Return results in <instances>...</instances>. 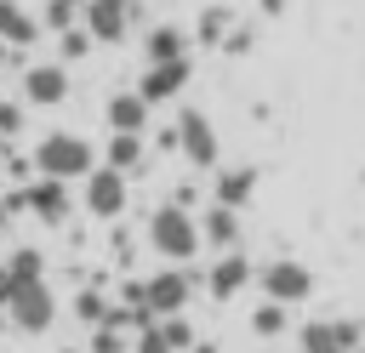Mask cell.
<instances>
[{"instance_id": "1", "label": "cell", "mask_w": 365, "mask_h": 353, "mask_svg": "<svg viewBox=\"0 0 365 353\" xmlns=\"http://www.w3.org/2000/svg\"><path fill=\"white\" fill-rule=\"evenodd\" d=\"M34 171L74 182V176H91V171H97V154H91V142L74 137V131H46V137L34 142Z\"/></svg>"}, {"instance_id": "2", "label": "cell", "mask_w": 365, "mask_h": 353, "mask_svg": "<svg viewBox=\"0 0 365 353\" xmlns=\"http://www.w3.org/2000/svg\"><path fill=\"white\" fill-rule=\"evenodd\" d=\"M148 245H154L165 262H188V256L205 245V233H200V222L188 216V205L171 199V205H160V211L148 216Z\"/></svg>"}, {"instance_id": "3", "label": "cell", "mask_w": 365, "mask_h": 353, "mask_svg": "<svg viewBox=\"0 0 365 353\" xmlns=\"http://www.w3.org/2000/svg\"><path fill=\"white\" fill-rule=\"evenodd\" d=\"M11 325L17 330H29V336H40V330H51V319H57V302H51V285L46 279H23L17 290H11Z\"/></svg>"}, {"instance_id": "4", "label": "cell", "mask_w": 365, "mask_h": 353, "mask_svg": "<svg viewBox=\"0 0 365 353\" xmlns=\"http://www.w3.org/2000/svg\"><path fill=\"white\" fill-rule=\"evenodd\" d=\"M86 211H91L97 222H114V216L125 211V171L97 165V171L86 176Z\"/></svg>"}, {"instance_id": "5", "label": "cell", "mask_w": 365, "mask_h": 353, "mask_svg": "<svg viewBox=\"0 0 365 353\" xmlns=\"http://www.w3.org/2000/svg\"><path fill=\"white\" fill-rule=\"evenodd\" d=\"M314 290V273L302 268V262H291V256H274L268 268H262V296H274V302H302Z\"/></svg>"}, {"instance_id": "6", "label": "cell", "mask_w": 365, "mask_h": 353, "mask_svg": "<svg viewBox=\"0 0 365 353\" xmlns=\"http://www.w3.org/2000/svg\"><path fill=\"white\" fill-rule=\"evenodd\" d=\"M68 97V63H29L23 68V102L57 108Z\"/></svg>"}, {"instance_id": "7", "label": "cell", "mask_w": 365, "mask_h": 353, "mask_svg": "<svg viewBox=\"0 0 365 353\" xmlns=\"http://www.w3.org/2000/svg\"><path fill=\"white\" fill-rule=\"evenodd\" d=\"M177 148H182V159H194V165H217V131H211V120H205L200 108H182V114H177Z\"/></svg>"}, {"instance_id": "8", "label": "cell", "mask_w": 365, "mask_h": 353, "mask_svg": "<svg viewBox=\"0 0 365 353\" xmlns=\"http://www.w3.org/2000/svg\"><path fill=\"white\" fill-rule=\"evenodd\" d=\"M188 57H171V63H148L143 68V80H137V91L148 97V102H177L182 97V85H188Z\"/></svg>"}, {"instance_id": "9", "label": "cell", "mask_w": 365, "mask_h": 353, "mask_svg": "<svg viewBox=\"0 0 365 353\" xmlns=\"http://www.w3.org/2000/svg\"><path fill=\"white\" fill-rule=\"evenodd\" d=\"M188 296H194V273H188V268H165V273H154V279H148V307H154L160 319L182 313V307H188Z\"/></svg>"}, {"instance_id": "10", "label": "cell", "mask_w": 365, "mask_h": 353, "mask_svg": "<svg viewBox=\"0 0 365 353\" xmlns=\"http://www.w3.org/2000/svg\"><path fill=\"white\" fill-rule=\"evenodd\" d=\"M80 23L91 28V40L114 46V40H125V23H131V0H91V6H80Z\"/></svg>"}, {"instance_id": "11", "label": "cell", "mask_w": 365, "mask_h": 353, "mask_svg": "<svg viewBox=\"0 0 365 353\" xmlns=\"http://www.w3.org/2000/svg\"><path fill=\"white\" fill-rule=\"evenodd\" d=\"M29 211H34L46 228H63V222H68V182H63V176L29 182Z\"/></svg>"}, {"instance_id": "12", "label": "cell", "mask_w": 365, "mask_h": 353, "mask_svg": "<svg viewBox=\"0 0 365 353\" xmlns=\"http://www.w3.org/2000/svg\"><path fill=\"white\" fill-rule=\"evenodd\" d=\"M205 285H211V296H217V302L240 296V290L251 285V262H245V251H222V256H217V268L205 273Z\"/></svg>"}, {"instance_id": "13", "label": "cell", "mask_w": 365, "mask_h": 353, "mask_svg": "<svg viewBox=\"0 0 365 353\" xmlns=\"http://www.w3.org/2000/svg\"><path fill=\"white\" fill-rule=\"evenodd\" d=\"M143 57H148V63L188 57V34H182V23H160V28H148V34H143Z\"/></svg>"}, {"instance_id": "14", "label": "cell", "mask_w": 365, "mask_h": 353, "mask_svg": "<svg viewBox=\"0 0 365 353\" xmlns=\"http://www.w3.org/2000/svg\"><path fill=\"white\" fill-rule=\"evenodd\" d=\"M148 108H154V102H148L143 91H120V97H108V125H114V131H143V125H148Z\"/></svg>"}, {"instance_id": "15", "label": "cell", "mask_w": 365, "mask_h": 353, "mask_svg": "<svg viewBox=\"0 0 365 353\" xmlns=\"http://www.w3.org/2000/svg\"><path fill=\"white\" fill-rule=\"evenodd\" d=\"M40 28H46V23H34L17 0H0V40H6V46H34Z\"/></svg>"}, {"instance_id": "16", "label": "cell", "mask_w": 365, "mask_h": 353, "mask_svg": "<svg viewBox=\"0 0 365 353\" xmlns=\"http://www.w3.org/2000/svg\"><path fill=\"white\" fill-rule=\"evenodd\" d=\"M200 233H205V245L234 251V239H240V211H234V205H211L205 222H200Z\"/></svg>"}, {"instance_id": "17", "label": "cell", "mask_w": 365, "mask_h": 353, "mask_svg": "<svg viewBox=\"0 0 365 353\" xmlns=\"http://www.w3.org/2000/svg\"><path fill=\"white\" fill-rule=\"evenodd\" d=\"M251 188H257V171H251V165H234V171L217 176L211 194H217V205H234V211H240V205L251 199Z\"/></svg>"}, {"instance_id": "18", "label": "cell", "mask_w": 365, "mask_h": 353, "mask_svg": "<svg viewBox=\"0 0 365 353\" xmlns=\"http://www.w3.org/2000/svg\"><path fill=\"white\" fill-rule=\"evenodd\" d=\"M108 165H114V171H137V165H143V131H114Z\"/></svg>"}, {"instance_id": "19", "label": "cell", "mask_w": 365, "mask_h": 353, "mask_svg": "<svg viewBox=\"0 0 365 353\" xmlns=\"http://www.w3.org/2000/svg\"><path fill=\"white\" fill-rule=\"evenodd\" d=\"M6 268H11V279H17V285H23V279H46V256H40V251H29V245H23V251H11V256H6Z\"/></svg>"}, {"instance_id": "20", "label": "cell", "mask_w": 365, "mask_h": 353, "mask_svg": "<svg viewBox=\"0 0 365 353\" xmlns=\"http://www.w3.org/2000/svg\"><path fill=\"white\" fill-rule=\"evenodd\" d=\"M251 330H257V336H279V330H285V302L268 296V302L251 313Z\"/></svg>"}, {"instance_id": "21", "label": "cell", "mask_w": 365, "mask_h": 353, "mask_svg": "<svg viewBox=\"0 0 365 353\" xmlns=\"http://www.w3.org/2000/svg\"><path fill=\"white\" fill-rule=\"evenodd\" d=\"M74 313H80L86 325H108V319H114V313H108V302H103L97 290H80V296H74Z\"/></svg>"}, {"instance_id": "22", "label": "cell", "mask_w": 365, "mask_h": 353, "mask_svg": "<svg viewBox=\"0 0 365 353\" xmlns=\"http://www.w3.org/2000/svg\"><path fill=\"white\" fill-rule=\"evenodd\" d=\"M131 353H177V347H171L165 325H143V330H137V347H131Z\"/></svg>"}, {"instance_id": "23", "label": "cell", "mask_w": 365, "mask_h": 353, "mask_svg": "<svg viewBox=\"0 0 365 353\" xmlns=\"http://www.w3.org/2000/svg\"><path fill=\"white\" fill-rule=\"evenodd\" d=\"M86 51H91V28H86V23L63 28V63H74V57H86Z\"/></svg>"}, {"instance_id": "24", "label": "cell", "mask_w": 365, "mask_h": 353, "mask_svg": "<svg viewBox=\"0 0 365 353\" xmlns=\"http://www.w3.org/2000/svg\"><path fill=\"white\" fill-rule=\"evenodd\" d=\"M222 34H228V11L222 6H205L200 11V40H222Z\"/></svg>"}, {"instance_id": "25", "label": "cell", "mask_w": 365, "mask_h": 353, "mask_svg": "<svg viewBox=\"0 0 365 353\" xmlns=\"http://www.w3.org/2000/svg\"><path fill=\"white\" fill-rule=\"evenodd\" d=\"M74 11H80L74 0H51V6H46V28H51V34H63V28H74Z\"/></svg>"}, {"instance_id": "26", "label": "cell", "mask_w": 365, "mask_h": 353, "mask_svg": "<svg viewBox=\"0 0 365 353\" xmlns=\"http://www.w3.org/2000/svg\"><path fill=\"white\" fill-rule=\"evenodd\" d=\"M91 353H125V336H120V325H97V336H91Z\"/></svg>"}, {"instance_id": "27", "label": "cell", "mask_w": 365, "mask_h": 353, "mask_svg": "<svg viewBox=\"0 0 365 353\" xmlns=\"http://www.w3.org/2000/svg\"><path fill=\"white\" fill-rule=\"evenodd\" d=\"M160 325H165V336H171V347H177V353H188V342H194V330L182 325V313H171V319H160Z\"/></svg>"}, {"instance_id": "28", "label": "cell", "mask_w": 365, "mask_h": 353, "mask_svg": "<svg viewBox=\"0 0 365 353\" xmlns=\"http://www.w3.org/2000/svg\"><path fill=\"white\" fill-rule=\"evenodd\" d=\"M23 131V102H0V142Z\"/></svg>"}, {"instance_id": "29", "label": "cell", "mask_w": 365, "mask_h": 353, "mask_svg": "<svg viewBox=\"0 0 365 353\" xmlns=\"http://www.w3.org/2000/svg\"><path fill=\"white\" fill-rule=\"evenodd\" d=\"M11 290H17V279H11V268L0 262V307H11Z\"/></svg>"}, {"instance_id": "30", "label": "cell", "mask_w": 365, "mask_h": 353, "mask_svg": "<svg viewBox=\"0 0 365 353\" xmlns=\"http://www.w3.org/2000/svg\"><path fill=\"white\" fill-rule=\"evenodd\" d=\"M11 222V194H0V228Z\"/></svg>"}, {"instance_id": "31", "label": "cell", "mask_w": 365, "mask_h": 353, "mask_svg": "<svg viewBox=\"0 0 365 353\" xmlns=\"http://www.w3.org/2000/svg\"><path fill=\"white\" fill-rule=\"evenodd\" d=\"M6 57H11V46H6V40H0V68H6Z\"/></svg>"}, {"instance_id": "32", "label": "cell", "mask_w": 365, "mask_h": 353, "mask_svg": "<svg viewBox=\"0 0 365 353\" xmlns=\"http://www.w3.org/2000/svg\"><path fill=\"white\" fill-rule=\"evenodd\" d=\"M74 6H91V0H74Z\"/></svg>"}, {"instance_id": "33", "label": "cell", "mask_w": 365, "mask_h": 353, "mask_svg": "<svg viewBox=\"0 0 365 353\" xmlns=\"http://www.w3.org/2000/svg\"><path fill=\"white\" fill-rule=\"evenodd\" d=\"M0 165H6V148H0Z\"/></svg>"}, {"instance_id": "34", "label": "cell", "mask_w": 365, "mask_h": 353, "mask_svg": "<svg viewBox=\"0 0 365 353\" xmlns=\"http://www.w3.org/2000/svg\"><path fill=\"white\" fill-rule=\"evenodd\" d=\"M68 353H74V347H68Z\"/></svg>"}]
</instances>
